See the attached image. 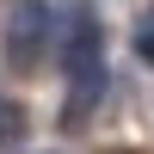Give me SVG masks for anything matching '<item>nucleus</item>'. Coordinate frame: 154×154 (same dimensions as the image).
<instances>
[{
    "label": "nucleus",
    "instance_id": "1",
    "mask_svg": "<svg viewBox=\"0 0 154 154\" xmlns=\"http://www.w3.org/2000/svg\"><path fill=\"white\" fill-rule=\"evenodd\" d=\"M62 62H68V74H74L80 105H93V99L105 93V62H99V25H93V19H74V25H68V37H62Z\"/></svg>",
    "mask_w": 154,
    "mask_h": 154
},
{
    "label": "nucleus",
    "instance_id": "2",
    "mask_svg": "<svg viewBox=\"0 0 154 154\" xmlns=\"http://www.w3.org/2000/svg\"><path fill=\"white\" fill-rule=\"evenodd\" d=\"M49 49V6L43 0H19L6 25V62L12 68H37V56Z\"/></svg>",
    "mask_w": 154,
    "mask_h": 154
},
{
    "label": "nucleus",
    "instance_id": "3",
    "mask_svg": "<svg viewBox=\"0 0 154 154\" xmlns=\"http://www.w3.org/2000/svg\"><path fill=\"white\" fill-rule=\"evenodd\" d=\"M25 136V105L19 99H0V148H12Z\"/></svg>",
    "mask_w": 154,
    "mask_h": 154
},
{
    "label": "nucleus",
    "instance_id": "4",
    "mask_svg": "<svg viewBox=\"0 0 154 154\" xmlns=\"http://www.w3.org/2000/svg\"><path fill=\"white\" fill-rule=\"evenodd\" d=\"M136 56L154 62V12H142V25H136Z\"/></svg>",
    "mask_w": 154,
    "mask_h": 154
}]
</instances>
